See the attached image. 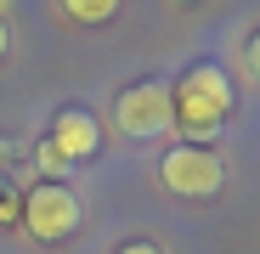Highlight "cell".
<instances>
[{"mask_svg":"<svg viewBox=\"0 0 260 254\" xmlns=\"http://www.w3.org/2000/svg\"><path fill=\"white\" fill-rule=\"evenodd\" d=\"M170 96H176V124L181 136L198 147L204 136L221 130V119L232 113V79L221 62H192L176 85H170Z\"/></svg>","mask_w":260,"mask_h":254,"instance_id":"cell-1","label":"cell"},{"mask_svg":"<svg viewBox=\"0 0 260 254\" xmlns=\"http://www.w3.org/2000/svg\"><path fill=\"white\" fill-rule=\"evenodd\" d=\"M170 124H176V96H170L164 79H142V85H130L119 96V130L130 141H153Z\"/></svg>","mask_w":260,"mask_h":254,"instance_id":"cell-2","label":"cell"},{"mask_svg":"<svg viewBox=\"0 0 260 254\" xmlns=\"http://www.w3.org/2000/svg\"><path fill=\"white\" fill-rule=\"evenodd\" d=\"M158 175H164L170 192H181V198H209V192H221L226 164H221V153H209V147H192V141H187V147H170V153H164Z\"/></svg>","mask_w":260,"mask_h":254,"instance_id":"cell-3","label":"cell"},{"mask_svg":"<svg viewBox=\"0 0 260 254\" xmlns=\"http://www.w3.org/2000/svg\"><path fill=\"white\" fill-rule=\"evenodd\" d=\"M23 226H28L40 243H62V237L79 226V198H74L68 187H57V181L28 187V198H23Z\"/></svg>","mask_w":260,"mask_h":254,"instance_id":"cell-4","label":"cell"},{"mask_svg":"<svg viewBox=\"0 0 260 254\" xmlns=\"http://www.w3.org/2000/svg\"><path fill=\"white\" fill-rule=\"evenodd\" d=\"M102 147V124L85 113V107H62L57 119H51V158L62 164V158H91Z\"/></svg>","mask_w":260,"mask_h":254,"instance_id":"cell-5","label":"cell"},{"mask_svg":"<svg viewBox=\"0 0 260 254\" xmlns=\"http://www.w3.org/2000/svg\"><path fill=\"white\" fill-rule=\"evenodd\" d=\"M62 12H68L74 23H108V17L119 12V0H62Z\"/></svg>","mask_w":260,"mask_h":254,"instance_id":"cell-6","label":"cell"},{"mask_svg":"<svg viewBox=\"0 0 260 254\" xmlns=\"http://www.w3.org/2000/svg\"><path fill=\"white\" fill-rule=\"evenodd\" d=\"M119 254H164V248H158V243H124Z\"/></svg>","mask_w":260,"mask_h":254,"instance_id":"cell-7","label":"cell"},{"mask_svg":"<svg viewBox=\"0 0 260 254\" xmlns=\"http://www.w3.org/2000/svg\"><path fill=\"white\" fill-rule=\"evenodd\" d=\"M249 68H254V79H260V34H249Z\"/></svg>","mask_w":260,"mask_h":254,"instance_id":"cell-8","label":"cell"},{"mask_svg":"<svg viewBox=\"0 0 260 254\" xmlns=\"http://www.w3.org/2000/svg\"><path fill=\"white\" fill-rule=\"evenodd\" d=\"M12 215H17V203H12L6 192H0V221H12Z\"/></svg>","mask_w":260,"mask_h":254,"instance_id":"cell-9","label":"cell"},{"mask_svg":"<svg viewBox=\"0 0 260 254\" xmlns=\"http://www.w3.org/2000/svg\"><path fill=\"white\" fill-rule=\"evenodd\" d=\"M6 46H12V34H6V23H0V57H6Z\"/></svg>","mask_w":260,"mask_h":254,"instance_id":"cell-10","label":"cell"}]
</instances>
